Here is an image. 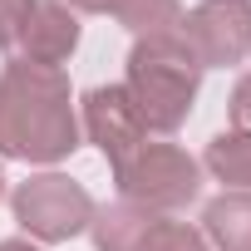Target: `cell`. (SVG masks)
<instances>
[{
	"label": "cell",
	"instance_id": "obj_5",
	"mask_svg": "<svg viewBox=\"0 0 251 251\" xmlns=\"http://www.w3.org/2000/svg\"><path fill=\"white\" fill-rule=\"evenodd\" d=\"M202 69H226L251 54V0H202L177 25Z\"/></svg>",
	"mask_w": 251,
	"mask_h": 251
},
{
	"label": "cell",
	"instance_id": "obj_6",
	"mask_svg": "<svg viewBox=\"0 0 251 251\" xmlns=\"http://www.w3.org/2000/svg\"><path fill=\"white\" fill-rule=\"evenodd\" d=\"M79 133L118 168V163H128L143 143H148V128H143V118L128 99V89L123 84H99L79 99Z\"/></svg>",
	"mask_w": 251,
	"mask_h": 251
},
{
	"label": "cell",
	"instance_id": "obj_8",
	"mask_svg": "<svg viewBox=\"0 0 251 251\" xmlns=\"http://www.w3.org/2000/svg\"><path fill=\"white\" fill-rule=\"evenodd\" d=\"M202 236L217 251H251V192H222L202 207Z\"/></svg>",
	"mask_w": 251,
	"mask_h": 251
},
{
	"label": "cell",
	"instance_id": "obj_17",
	"mask_svg": "<svg viewBox=\"0 0 251 251\" xmlns=\"http://www.w3.org/2000/svg\"><path fill=\"white\" fill-rule=\"evenodd\" d=\"M0 192H5V177H0Z\"/></svg>",
	"mask_w": 251,
	"mask_h": 251
},
{
	"label": "cell",
	"instance_id": "obj_12",
	"mask_svg": "<svg viewBox=\"0 0 251 251\" xmlns=\"http://www.w3.org/2000/svg\"><path fill=\"white\" fill-rule=\"evenodd\" d=\"M138 251H207V236L192 222H173V217H153V226L143 231Z\"/></svg>",
	"mask_w": 251,
	"mask_h": 251
},
{
	"label": "cell",
	"instance_id": "obj_7",
	"mask_svg": "<svg viewBox=\"0 0 251 251\" xmlns=\"http://www.w3.org/2000/svg\"><path fill=\"white\" fill-rule=\"evenodd\" d=\"M74 50H79V15L64 0H35V15L20 40V59L40 69H59Z\"/></svg>",
	"mask_w": 251,
	"mask_h": 251
},
{
	"label": "cell",
	"instance_id": "obj_2",
	"mask_svg": "<svg viewBox=\"0 0 251 251\" xmlns=\"http://www.w3.org/2000/svg\"><path fill=\"white\" fill-rule=\"evenodd\" d=\"M197 84H202V64L177 30L133 40L123 89H128L148 133H177L182 128L187 113H192V99H197Z\"/></svg>",
	"mask_w": 251,
	"mask_h": 251
},
{
	"label": "cell",
	"instance_id": "obj_15",
	"mask_svg": "<svg viewBox=\"0 0 251 251\" xmlns=\"http://www.w3.org/2000/svg\"><path fill=\"white\" fill-rule=\"evenodd\" d=\"M64 5H69L74 15H113L123 0H64Z\"/></svg>",
	"mask_w": 251,
	"mask_h": 251
},
{
	"label": "cell",
	"instance_id": "obj_3",
	"mask_svg": "<svg viewBox=\"0 0 251 251\" xmlns=\"http://www.w3.org/2000/svg\"><path fill=\"white\" fill-rule=\"evenodd\" d=\"M113 177H118L123 202H133L153 217H173L202 192V163L187 158L177 143H143L128 163L113 168Z\"/></svg>",
	"mask_w": 251,
	"mask_h": 251
},
{
	"label": "cell",
	"instance_id": "obj_11",
	"mask_svg": "<svg viewBox=\"0 0 251 251\" xmlns=\"http://www.w3.org/2000/svg\"><path fill=\"white\" fill-rule=\"evenodd\" d=\"M113 20L123 30H133L138 40L143 35H173L182 25V5L177 0H123V5L113 10Z\"/></svg>",
	"mask_w": 251,
	"mask_h": 251
},
{
	"label": "cell",
	"instance_id": "obj_16",
	"mask_svg": "<svg viewBox=\"0 0 251 251\" xmlns=\"http://www.w3.org/2000/svg\"><path fill=\"white\" fill-rule=\"evenodd\" d=\"M0 251H40L30 236H10V241H0Z\"/></svg>",
	"mask_w": 251,
	"mask_h": 251
},
{
	"label": "cell",
	"instance_id": "obj_1",
	"mask_svg": "<svg viewBox=\"0 0 251 251\" xmlns=\"http://www.w3.org/2000/svg\"><path fill=\"white\" fill-rule=\"evenodd\" d=\"M79 148V113L64 69L10 59L0 74V158L59 163Z\"/></svg>",
	"mask_w": 251,
	"mask_h": 251
},
{
	"label": "cell",
	"instance_id": "obj_9",
	"mask_svg": "<svg viewBox=\"0 0 251 251\" xmlns=\"http://www.w3.org/2000/svg\"><path fill=\"white\" fill-rule=\"evenodd\" d=\"M153 226V212L133 207V202H108V207H94V222H89V236H94V251H138L143 231Z\"/></svg>",
	"mask_w": 251,
	"mask_h": 251
},
{
	"label": "cell",
	"instance_id": "obj_10",
	"mask_svg": "<svg viewBox=\"0 0 251 251\" xmlns=\"http://www.w3.org/2000/svg\"><path fill=\"white\" fill-rule=\"evenodd\" d=\"M202 168L217 182H226V192H251V138L236 133V128L217 133L207 143V153H202Z\"/></svg>",
	"mask_w": 251,
	"mask_h": 251
},
{
	"label": "cell",
	"instance_id": "obj_13",
	"mask_svg": "<svg viewBox=\"0 0 251 251\" xmlns=\"http://www.w3.org/2000/svg\"><path fill=\"white\" fill-rule=\"evenodd\" d=\"M30 15H35V0H0V50H20Z\"/></svg>",
	"mask_w": 251,
	"mask_h": 251
},
{
	"label": "cell",
	"instance_id": "obj_4",
	"mask_svg": "<svg viewBox=\"0 0 251 251\" xmlns=\"http://www.w3.org/2000/svg\"><path fill=\"white\" fill-rule=\"evenodd\" d=\"M10 212H15V222L30 241L54 246V241H69V236L89 231L94 197L64 173H35L10 192Z\"/></svg>",
	"mask_w": 251,
	"mask_h": 251
},
{
	"label": "cell",
	"instance_id": "obj_14",
	"mask_svg": "<svg viewBox=\"0 0 251 251\" xmlns=\"http://www.w3.org/2000/svg\"><path fill=\"white\" fill-rule=\"evenodd\" d=\"M231 128L251 138V74H241L231 89Z\"/></svg>",
	"mask_w": 251,
	"mask_h": 251
}]
</instances>
